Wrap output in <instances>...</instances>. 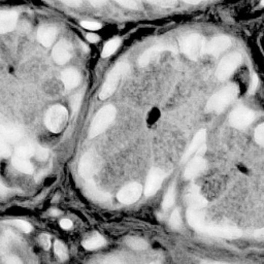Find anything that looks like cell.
I'll list each match as a JSON object with an SVG mask.
<instances>
[{
	"label": "cell",
	"mask_w": 264,
	"mask_h": 264,
	"mask_svg": "<svg viewBox=\"0 0 264 264\" xmlns=\"http://www.w3.org/2000/svg\"><path fill=\"white\" fill-rule=\"evenodd\" d=\"M254 137L258 145L264 148V123L257 126V128L255 129Z\"/></svg>",
	"instance_id": "obj_33"
},
{
	"label": "cell",
	"mask_w": 264,
	"mask_h": 264,
	"mask_svg": "<svg viewBox=\"0 0 264 264\" xmlns=\"http://www.w3.org/2000/svg\"><path fill=\"white\" fill-rule=\"evenodd\" d=\"M57 30L55 27L50 25H43L38 28L37 39L45 47H49L53 44L56 39Z\"/></svg>",
	"instance_id": "obj_20"
},
{
	"label": "cell",
	"mask_w": 264,
	"mask_h": 264,
	"mask_svg": "<svg viewBox=\"0 0 264 264\" xmlns=\"http://www.w3.org/2000/svg\"><path fill=\"white\" fill-rule=\"evenodd\" d=\"M151 264H157V263H151Z\"/></svg>",
	"instance_id": "obj_53"
},
{
	"label": "cell",
	"mask_w": 264,
	"mask_h": 264,
	"mask_svg": "<svg viewBox=\"0 0 264 264\" xmlns=\"http://www.w3.org/2000/svg\"><path fill=\"white\" fill-rule=\"evenodd\" d=\"M40 243L43 249L49 250L51 247V237L49 234H41L40 235Z\"/></svg>",
	"instance_id": "obj_40"
},
{
	"label": "cell",
	"mask_w": 264,
	"mask_h": 264,
	"mask_svg": "<svg viewBox=\"0 0 264 264\" xmlns=\"http://www.w3.org/2000/svg\"><path fill=\"white\" fill-rule=\"evenodd\" d=\"M206 169V161L202 157H195L192 159L186 166L184 177L187 180H192L202 174Z\"/></svg>",
	"instance_id": "obj_16"
},
{
	"label": "cell",
	"mask_w": 264,
	"mask_h": 264,
	"mask_svg": "<svg viewBox=\"0 0 264 264\" xmlns=\"http://www.w3.org/2000/svg\"><path fill=\"white\" fill-rule=\"evenodd\" d=\"M61 80H62V83H63L65 89L71 90L79 86V84L81 82V76L78 70H76L74 68H68V69H65L61 74Z\"/></svg>",
	"instance_id": "obj_22"
},
{
	"label": "cell",
	"mask_w": 264,
	"mask_h": 264,
	"mask_svg": "<svg viewBox=\"0 0 264 264\" xmlns=\"http://www.w3.org/2000/svg\"><path fill=\"white\" fill-rule=\"evenodd\" d=\"M142 191L143 188L140 184L130 183L119 191L117 198L123 204H132L140 198Z\"/></svg>",
	"instance_id": "obj_10"
},
{
	"label": "cell",
	"mask_w": 264,
	"mask_h": 264,
	"mask_svg": "<svg viewBox=\"0 0 264 264\" xmlns=\"http://www.w3.org/2000/svg\"><path fill=\"white\" fill-rule=\"evenodd\" d=\"M12 163H13V165H14V167H15L16 170H18L19 172H21L23 174L31 175L33 173V171H34L32 163L28 159L19 157L17 155H15L13 157Z\"/></svg>",
	"instance_id": "obj_24"
},
{
	"label": "cell",
	"mask_w": 264,
	"mask_h": 264,
	"mask_svg": "<svg viewBox=\"0 0 264 264\" xmlns=\"http://www.w3.org/2000/svg\"><path fill=\"white\" fill-rule=\"evenodd\" d=\"M242 63V55L239 53H231L220 61L217 70H216V77L219 81H226L236 70V68Z\"/></svg>",
	"instance_id": "obj_7"
},
{
	"label": "cell",
	"mask_w": 264,
	"mask_h": 264,
	"mask_svg": "<svg viewBox=\"0 0 264 264\" xmlns=\"http://www.w3.org/2000/svg\"><path fill=\"white\" fill-rule=\"evenodd\" d=\"M60 226L65 229V230H68L70 229L71 227H73V222H71L69 219H62L60 221Z\"/></svg>",
	"instance_id": "obj_42"
},
{
	"label": "cell",
	"mask_w": 264,
	"mask_h": 264,
	"mask_svg": "<svg viewBox=\"0 0 264 264\" xmlns=\"http://www.w3.org/2000/svg\"><path fill=\"white\" fill-rule=\"evenodd\" d=\"M201 264H227L224 262H218V261H204Z\"/></svg>",
	"instance_id": "obj_48"
},
{
	"label": "cell",
	"mask_w": 264,
	"mask_h": 264,
	"mask_svg": "<svg viewBox=\"0 0 264 264\" xmlns=\"http://www.w3.org/2000/svg\"><path fill=\"white\" fill-rule=\"evenodd\" d=\"M175 198H176V188H175V184H173L169 190H167L166 194L163 198V202H162V207L164 209L170 208L174 205L175 203Z\"/></svg>",
	"instance_id": "obj_28"
},
{
	"label": "cell",
	"mask_w": 264,
	"mask_h": 264,
	"mask_svg": "<svg viewBox=\"0 0 264 264\" xmlns=\"http://www.w3.org/2000/svg\"><path fill=\"white\" fill-rule=\"evenodd\" d=\"M90 4H91L93 7H95V8H99V7L103 6V5H105V2H94V0H91Z\"/></svg>",
	"instance_id": "obj_47"
},
{
	"label": "cell",
	"mask_w": 264,
	"mask_h": 264,
	"mask_svg": "<svg viewBox=\"0 0 264 264\" xmlns=\"http://www.w3.org/2000/svg\"><path fill=\"white\" fill-rule=\"evenodd\" d=\"M0 136L7 142H16L22 137L21 130L2 114H0Z\"/></svg>",
	"instance_id": "obj_12"
},
{
	"label": "cell",
	"mask_w": 264,
	"mask_h": 264,
	"mask_svg": "<svg viewBox=\"0 0 264 264\" xmlns=\"http://www.w3.org/2000/svg\"><path fill=\"white\" fill-rule=\"evenodd\" d=\"M18 17V13L16 12H0V34L12 32L17 26Z\"/></svg>",
	"instance_id": "obj_17"
},
{
	"label": "cell",
	"mask_w": 264,
	"mask_h": 264,
	"mask_svg": "<svg viewBox=\"0 0 264 264\" xmlns=\"http://www.w3.org/2000/svg\"><path fill=\"white\" fill-rule=\"evenodd\" d=\"M185 201L189 208L201 209L207 205V200L200 194V189L196 185H192L187 189Z\"/></svg>",
	"instance_id": "obj_15"
},
{
	"label": "cell",
	"mask_w": 264,
	"mask_h": 264,
	"mask_svg": "<svg viewBox=\"0 0 264 264\" xmlns=\"http://www.w3.org/2000/svg\"><path fill=\"white\" fill-rule=\"evenodd\" d=\"M34 156L36 157L37 160L39 161H44L49 157V150L46 148L40 147V146H35L34 147Z\"/></svg>",
	"instance_id": "obj_35"
},
{
	"label": "cell",
	"mask_w": 264,
	"mask_h": 264,
	"mask_svg": "<svg viewBox=\"0 0 264 264\" xmlns=\"http://www.w3.org/2000/svg\"><path fill=\"white\" fill-rule=\"evenodd\" d=\"M120 44H121V39L118 38V37L109 40V41L105 43V45L103 46V50H102V53H101V57H102V58H108V57H110L111 55H113V54L118 50V47L120 46Z\"/></svg>",
	"instance_id": "obj_27"
},
{
	"label": "cell",
	"mask_w": 264,
	"mask_h": 264,
	"mask_svg": "<svg viewBox=\"0 0 264 264\" xmlns=\"http://www.w3.org/2000/svg\"><path fill=\"white\" fill-rule=\"evenodd\" d=\"M68 113L62 105H54L49 109L44 117L45 127L51 132L58 133L62 131L67 122Z\"/></svg>",
	"instance_id": "obj_6"
},
{
	"label": "cell",
	"mask_w": 264,
	"mask_h": 264,
	"mask_svg": "<svg viewBox=\"0 0 264 264\" xmlns=\"http://www.w3.org/2000/svg\"><path fill=\"white\" fill-rule=\"evenodd\" d=\"M8 223L18 227L19 229H21L23 232H25V233H29L32 230L31 224L24 220H12V221H8Z\"/></svg>",
	"instance_id": "obj_31"
},
{
	"label": "cell",
	"mask_w": 264,
	"mask_h": 264,
	"mask_svg": "<svg viewBox=\"0 0 264 264\" xmlns=\"http://www.w3.org/2000/svg\"><path fill=\"white\" fill-rule=\"evenodd\" d=\"M238 86L230 84L214 94L206 103V111L209 113H222L235 98L238 94Z\"/></svg>",
	"instance_id": "obj_1"
},
{
	"label": "cell",
	"mask_w": 264,
	"mask_h": 264,
	"mask_svg": "<svg viewBox=\"0 0 264 264\" xmlns=\"http://www.w3.org/2000/svg\"><path fill=\"white\" fill-rule=\"evenodd\" d=\"M171 47L170 46H166V45H154L152 47H149V49L146 51V52H143L141 54V56L139 57L138 59V65L140 67H145L147 66L149 63H151V61L157 57L161 52L163 51H166V50H170Z\"/></svg>",
	"instance_id": "obj_23"
},
{
	"label": "cell",
	"mask_w": 264,
	"mask_h": 264,
	"mask_svg": "<svg viewBox=\"0 0 264 264\" xmlns=\"http://www.w3.org/2000/svg\"><path fill=\"white\" fill-rule=\"evenodd\" d=\"M206 139V130L205 129H201L199 130L196 135L194 136V138L192 139L191 143L189 145L188 149L186 150L185 154L183 155L182 158V162L185 163L192 155H194L195 153H197V151L204 145Z\"/></svg>",
	"instance_id": "obj_18"
},
{
	"label": "cell",
	"mask_w": 264,
	"mask_h": 264,
	"mask_svg": "<svg viewBox=\"0 0 264 264\" xmlns=\"http://www.w3.org/2000/svg\"><path fill=\"white\" fill-rule=\"evenodd\" d=\"M112 264H120V263H112Z\"/></svg>",
	"instance_id": "obj_52"
},
{
	"label": "cell",
	"mask_w": 264,
	"mask_h": 264,
	"mask_svg": "<svg viewBox=\"0 0 264 264\" xmlns=\"http://www.w3.org/2000/svg\"><path fill=\"white\" fill-rule=\"evenodd\" d=\"M165 179V174L160 169H152L148 175L147 183L145 187V195L150 197L157 193V191L160 189L163 181Z\"/></svg>",
	"instance_id": "obj_11"
},
{
	"label": "cell",
	"mask_w": 264,
	"mask_h": 264,
	"mask_svg": "<svg viewBox=\"0 0 264 264\" xmlns=\"http://www.w3.org/2000/svg\"><path fill=\"white\" fill-rule=\"evenodd\" d=\"M117 111L114 105H105L95 115L89 129V137L93 138L104 132L114 122Z\"/></svg>",
	"instance_id": "obj_3"
},
{
	"label": "cell",
	"mask_w": 264,
	"mask_h": 264,
	"mask_svg": "<svg viewBox=\"0 0 264 264\" xmlns=\"http://www.w3.org/2000/svg\"><path fill=\"white\" fill-rule=\"evenodd\" d=\"M81 25H82L83 28L88 29V30H98V29H100L102 27L100 23L90 22V21H82Z\"/></svg>",
	"instance_id": "obj_38"
},
{
	"label": "cell",
	"mask_w": 264,
	"mask_h": 264,
	"mask_svg": "<svg viewBox=\"0 0 264 264\" xmlns=\"http://www.w3.org/2000/svg\"><path fill=\"white\" fill-rule=\"evenodd\" d=\"M258 86H259V78H258L257 74H253L252 79H251L250 88H249V94H254L255 91L257 90Z\"/></svg>",
	"instance_id": "obj_39"
},
{
	"label": "cell",
	"mask_w": 264,
	"mask_h": 264,
	"mask_svg": "<svg viewBox=\"0 0 264 264\" xmlns=\"http://www.w3.org/2000/svg\"><path fill=\"white\" fill-rule=\"evenodd\" d=\"M7 264H23V262L17 256H10L7 258Z\"/></svg>",
	"instance_id": "obj_43"
},
{
	"label": "cell",
	"mask_w": 264,
	"mask_h": 264,
	"mask_svg": "<svg viewBox=\"0 0 264 264\" xmlns=\"http://www.w3.org/2000/svg\"><path fill=\"white\" fill-rule=\"evenodd\" d=\"M83 247L88 251L99 249L105 245V239L100 234H95L83 242Z\"/></svg>",
	"instance_id": "obj_25"
},
{
	"label": "cell",
	"mask_w": 264,
	"mask_h": 264,
	"mask_svg": "<svg viewBox=\"0 0 264 264\" xmlns=\"http://www.w3.org/2000/svg\"><path fill=\"white\" fill-rule=\"evenodd\" d=\"M64 5L68 7H73V8H78L82 5V2H78V0H73V2H63Z\"/></svg>",
	"instance_id": "obj_45"
},
{
	"label": "cell",
	"mask_w": 264,
	"mask_h": 264,
	"mask_svg": "<svg viewBox=\"0 0 264 264\" xmlns=\"http://www.w3.org/2000/svg\"><path fill=\"white\" fill-rule=\"evenodd\" d=\"M260 6H261V7H264V2H261V3H260Z\"/></svg>",
	"instance_id": "obj_51"
},
{
	"label": "cell",
	"mask_w": 264,
	"mask_h": 264,
	"mask_svg": "<svg viewBox=\"0 0 264 264\" xmlns=\"http://www.w3.org/2000/svg\"><path fill=\"white\" fill-rule=\"evenodd\" d=\"M101 158L94 150L86 152L79 163V174L86 181L92 180V178L100 171Z\"/></svg>",
	"instance_id": "obj_5"
},
{
	"label": "cell",
	"mask_w": 264,
	"mask_h": 264,
	"mask_svg": "<svg viewBox=\"0 0 264 264\" xmlns=\"http://www.w3.org/2000/svg\"><path fill=\"white\" fill-rule=\"evenodd\" d=\"M117 4L122 6L129 10H139L140 9V3L138 2H132V0H117Z\"/></svg>",
	"instance_id": "obj_36"
},
{
	"label": "cell",
	"mask_w": 264,
	"mask_h": 264,
	"mask_svg": "<svg viewBox=\"0 0 264 264\" xmlns=\"http://www.w3.org/2000/svg\"><path fill=\"white\" fill-rule=\"evenodd\" d=\"M126 245L134 251H145L149 245L143 238L136 236H129L126 238Z\"/></svg>",
	"instance_id": "obj_26"
},
{
	"label": "cell",
	"mask_w": 264,
	"mask_h": 264,
	"mask_svg": "<svg viewBox=\"0 0 264 264\" xmlns=\"http://www.w3.org/2000/svg\"><path fill=\"white\" fill-rule=\"evenodd\" d=\"M16 155L22 158L29 159L34 155V147L31 145H23L16 149Z\"/></svg>",
	"instance_id": "obj_29"
},
{
	"label": "cell",
	"mask_w": 264,
	"mask_h": 264,
	"mask_svg": "<svg viewBox=\"0 0 264 264\" xmlns=\"http://www.w3.org/2000/svg\"><path fill=\"white\" fill-rule=\"evenodd\" d=\"M205 40L197 34L191 33L180 39L181 51L191 60H197L203 53H205Z\"/></svg>",
	"instance_id": "obj_4"
},
{
	"label": "cell",
	"mask_w": 264,
	"mask_h": 264,
	"mask_svg": "<svg viewBox=\"0 0 264 264\" xmlns=\"http://www.w3.org/2000/svg\"><path fill=\"white\" fill-rule=\"evenodd\" d=\"M11 155V150L9 148L8 142L0 136V156L4 158H8Z\"/></svg>",
	"instance_id": "obj_37"
},
{
	"label": "cell",
	"mask_w": 264,
	"mask_h": 264,
	"mask_svg": "<svg viewBox=\"0 0 264 264\" xmlns=\"http://www.w3.org/2000/svg\"><path fill=\"white\" fill-rule=\"evenodd\" d=\"M200 233H204L216 237L228 238V239L238 238L243 235V231L235 226L215 225V224H210V225L205 224L204 227L201 229Z\"/></svg>",
	"instance_id": "obj_9"
},
{
	"label": "cell",
	"mask_w": 264,
	"mask_h": 264,
	"mask_svg": "<svg viewBox=\"0 0 264 264\" xmlns=\"http://www.w3.org/2000/svg\"><path fill=\"white\" fill-rule=\"evenodd\" d=\"M255 113L245 107H239L229 115V123L236 129H245L255 121Z\"/></svg>",
	"instance_id": "obj_8"
},
{
	"label": "cell",
	"mask_w": 264,
	"mask_h": 264,
	"mask_svg": "<svg viewBox=\"0 0 264 264\" xmlns=\"http://www.w3.org/2000/svg\"><path fill=\"white\" fill-rule=\"evenodd\" d=\"M50 214H51L52 216H58V215L60 214V212L57 210V209H52V210L50 212Z\"/></svg>",
	"instance_id": "obj_49"
},
{
	"label": "cell",
	"mask_w": 264,
	"mask_h": 264,
	"mask_svg": "<svg viewBox=\"0 0 264 264\" xmlns=\"http://www.w3.org/2000/svg\"><path fill=\"white\" fill-rule=\"evenodd\" d=\"M129 73V64L121 62L117 64L109 74L101 91L99 93V99L105 100L115 93L120 82Z\"/></svg>",
	"instance_id": "obj_2"
},
{
	"label": "cell",
	"mask_w": 264,
	"mask_h": 264,
	"mask_svg": "<svg viewBox=\"0 0 264 264\" xmlns=\"http://www.w3.org/2000/svg\"><path fill=\"white\" fill-rule=\"evenodd\" d=\"M255 237L260 238V239L264 238V227L261 228V229H259V230H257V231L255 232Z\"/></svg>",
	"instance_id": "obj_46"
},
{
	"label": "cell",
	"mask_w": 264,
	"mask_h": 264,
	"mask_svg": "<svg viewBox=\"0 0 264 264\" xmlns=\"http://www.w3.org/2000/svg\"><path fill=\"white\" fill-rule=\"evenodd\" d=\"M231 45V39L226 35H220L214 37L206 45H205V53L218 57Z\"/></svg>",
	"instance_id": "obj_13"
},
{
	"label": "cell",
	"mask_w": 264,
	"mask_h": 264,
	"mask_svg": "<svg viewBox=\"0 0 264 264\" xmlns=\"http://www.w3.org/2000/svg\"><path fill=\"white\" fill-rule=\"evenodd\" d=\"M82 99H83V94L82 93H77L75 94L73 97L70 99V108L73 110L74 113H77L81 107L82 103Z\"/></svg>",
	"instance_id": "obj_34"
},
{
	"label": "cell",
	"mask_w": 264,
	"mask_h": 264,
	"mask_svg": "<svg viewBox=\"0 0 264 264\" xmlns=\"http://www.w3.org/2000/svg\"><path fill=\"white\" fill-rule=\"evenodd\" d=\"M85 191L88 197H90L92 200L97 201V202H105L111 199V195L108 192H104L100 190L96 184L93 182V180L87 181L85 185Z\"/></svg>",
	"instance_id": "obj_19"
},
{
	"label": "cell",
	"mask_w": 264,
	"mask_h": 264,
	"mask_svg": "<svg viewBox=\"0 0 264 264\" xmlns=\"http://www.w3.org/2000/svg\"><path fill=\"white\" fill-rule=\"evenodd\" d=\"M52 56L57 64L64 65L70 60L71 56H73V46H71L69 41L61 39L53 49Z\"/></svg>",
	"instance_id": "obj_14"
},
{
	"label": "cell",
	"mask_w": 264,
	"mask_h": 264,
	"mask_svg": "<svg viewBox=\"0 0 264 264\" xmlns=\"http://www.w3.org/2000/svg\"><path fill=\"white\" fill-rule=\"evenodd\" d=\"M187 221L192 228L195 229L198 232H200L201 229L206 224L204 215L200 212V209H195V208H188Z\"/></svg>",
	"instance_id": "obj_21"
},
{
	"label": "cell",
	"mask_w": 264,
	"mask_h": 264,
	"mask_svg": "<svg viewBox=\"0 0 264 264\" xmlns=\"http://www.w3.org/2000/svg\"><path fill=\"white\" fill-rule=\"evenodd\" d=\"M86 37H87V40L90 41V42H92V43L97 42V41H99V39H100V37H99L97 34H95V33H89V34H87Z\"/></svg>",
	"instance_id": "obj_44"
},
{
	"label": "cell",
	"mask_w": 264,
	"mask_h": 264,
	"mask_svg": "<svg viewBox=\"0 0 264 264\" xmlns=\"http://www.w3.org/2000/svg\"><path fill=\"white\" fill-rule=\"evenodd\" d=\"M170 225L174 229H179L182 226V217H181V213L179 208H176L172 215H171V219H170Z\"/></svg>",
	"instance_id": "obj_30"
},
{
	"label": "cell",
	"mask_w": 264,
	"mask_h": 264,
	"mask_svg": "<svg viewBox=\"0 0 264 264\" xmlns=\"http://www.w3.org/2000/svg\"><path fill=\"white\" fill-rule=\"evenodd\" d=\"M54 251L55 254L61 259V260H66L67 259V249L66 247L63 245V243L56 241L54 244Z\"/></svg>",
	"instance_id": "obj_32"
},
{
	"label": "cell",
	"mask_w": 264,
	"mask_h": 264,
	"mask_svg": "<svg viewBox=\"0 0 264 264\" xmlns=\"http://www.w3.org/2000/svg\"><path fill=\"white\" fill-rule=\"evenodd\" d=\"M150 4H153L155 6H159L161 8H172V7L177 5L176 2H164V0H162V2H150Z\"/></svg>",
	"instance_id": "obj_41"
},
{
	"label": "cell",
	"mask_w": 264,
	"mask_h": 264,
	"mask_svg": "<svg viewBox=\"0 0 264 264\" xmlns=\"http://www.w3.org/2000/svg\"><path fill=\"white\" fill-rule=\"evenodd\" d=\"M186 4H189V5H198L200 4V2H188V0H185Z\"/></svg>",
	"instance_id": "obj_50"
}]
</instances>
